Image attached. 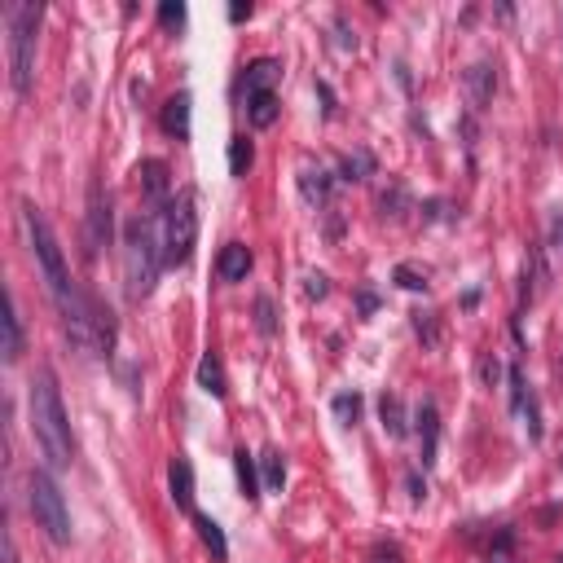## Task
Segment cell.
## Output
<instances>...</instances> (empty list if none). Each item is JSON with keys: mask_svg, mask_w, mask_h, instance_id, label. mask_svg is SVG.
I'll list each match as a JSON object with an SVG mask.
<instances>
[{"mask_svg": "<svg viewBox=\"0 0 563 563\" xmlns=\"http://www.w3.org/2000/svg\"><path fill=\"white\" fill-rule=\"evenodd\" d=\"M546 234H550V256L563 260V207H550V216H546Z\"/></svg>", "mask_w": 563, "mask_h": 563, "instance_id": "obj_25", "label": "cell"}, {"mask_svg": "<svg viewBox=\"0 0 563 563\" xmlns=\"http://www.w3.org/2000/svg\"><path fill=\"white\" fill-rule=\"evenodd\" d=\"M163 269V247L154 242L150 216H132L124 225V282H128V300L141 304L154 291Z\"/></svg>", "mask_w": 563, "mask_h": 563, "instance_id": "obj_2", "label": "cell"}, {"mask_svg": "<svg viewBox=\"0 0 563 563\" xmlns=\"http://www.w3.org/2000/svg\"><path fill=\"white\" fill-rule=\"evenodd\" d=\"M379 418H383V432H388L392 440H401L405 436V405H401V396H383L379 401Z\"/></svg>", "mask_w": 563, "mask_h": 563, "instance_id": "obj_20", "label": "cell"}, {"mask_svg": "<svg viewBox=\"0 0 563 563\" xmlns=\"http://www.w3.org/2000/svg\"><path fill=\"white\" fill-rule=\"evenodd\" d=\"M168 484H172V502L181 511H194V467L185 458H172L168 467Z\"/></svg>", "mask_w": 563, "mask_h": 563, "instance_id": "obj_9", "label": "cell"}, {"mask_svg": "<svg viewBox=\"0 0 563 563\" xmlns=\"http://www.w3.org/2000/svg\"><path fill=\"white\" fill-rule=\"evenodd\" d=\"M330 410H335V418L344 427H352L361 418V396L357 392H344V396H335V401H330Z\"/></svg>", "mask_w": 563, "mask_h": 563, "instance_id": "obj_24", "label": "cell"}, {"mask_svg": "<svg viewBox=\"0 0 563 563\" xmlns=\"http://www.w3.org/2000/svg\"><path fill=\"white\" fill-rule=\"evenodd\" d=\"M489 563H515V559H511V555H506V550H498V555H493Z\"/></svg>", "mask_w": 563, "mask_h": 563, "instance_id": "obj_34", "label": "cell"}, {"mask_svg": "<svg viewBox=\"0 0 563 563\" xmlns=\"http://www.w3.org/2000/svg\"><path fill=\"white\" fill-rule=\"evenodd\" d=\"M194 528H198V542L212 550L216 559L229 555V542H225V533H220V524L212 520V515H194Z\"/></svg>", "mask_w": 563, "mask_h": 563, "instance_id": "obj_19", "label": "cell"}, {"mask_svg": "<svg viewBox=\"0 0 563 563\" xmlns=\"http://www.w3.org/2000/svg\"><path fill=\"white\" fill-rule=\"evenodd\" d=\"M27 502H31V515H36V524L49 533L53 546L71 542V511H66V498H62L58 480H53L44 467H36L27 476Z\"/></svg>", "mask_w": 563, "mask_h": 563, "instance_id": "obj_4", "label": "cell"}, {"mask_svg": "<svg viewBox=\"0 0 563 563\" xmlns=\"http://www.w3.org/2000/svg\"><path fill=\"white\" fill-rule=\"evenodd\" d=\"M511 405H515V414L524 418L528 440H542V414H537V396H533V388H528V379H524L520 366H511Z\"/></svg>", "mask_w": 563, "mask_h": 563, "instance_id": "obj_6", "label": "cell"}, {"mask_svg": "<svg viewBox=\"0 0 563 563\" xmlns=\"http://www.w3.org/2000/svg\"><path fill=\"white\" fill-rule=\"evenodd\" d=\"M198 388L207 396H216V401H225L229 383H225V366H220L216 352H203V361H198Z\"/></svg>", "mask_w": 563, "mask_h": 563, "instance_id": "obj_12", "label": "cell"}, {"mask_svg": "<svg viewBox=\"0 0 563 563\" xmlns=\"http://www.w3.org/2000/svg\"><path fill=\"white\" fill-rule=\"evenodd\" d=\"M9 563H18V559H14V546H9Z\"/></svg>", "mask_w": 563, "mask_h": 563, "instance_id": "obj_35", "label": "cell"}, {"mask_svg": "<svg viewBox=\"0 0 563 563\" xmlns=\"http://www.w3.org/2000/svg\"><path fill=\"white\" fill-rule=\"evenodd\" d=\"M251 163H256V150H251V141H247V137H234V141H229V172H234V176H247Z\"/></svg>", "mask_w": 563, "mask_h": 563, "instance_id": "obj_22", "label": "cell"}, {"mask_svg": "<svg viewBox=\"0 0 563 563\" xmlns=\"http://www.w3.org/2000/svg\"><path fill=\"white\" fill-rule=\"evenodd\" d=\"M256 326H260L264 339L278 335V322H273V300H269V295H260V300H256Z\"/></svg>", "mask_w": 563, "mask_h": 563, "instance_id": "obj_26", "label": "cell"}, {"mask_svg": "<svg viewBox=\"0 0 563 563\" xmlns=\"http://www.w3.org/2000/svg\"><path fill=\"white\" fill-rule=\"evenodd\" d=\"M260 467H264V489L282 493V484H286V462H282L278 449H269V454L260 458Z\"/></svg>", "mask_w": 563, "mask_h": 563, "instance_id": "obj_23", "label": "cell"}, {"mask_svg": "<svg viewBox=\"0 0 563 563\" xmlns=\"http://www.w3.org/2000/svg\"><path fill=\"white\" fill-rule=\"evenodd\" d=\"M480 374H484V379H489V383H498V361H493V357H484V361H480Z\"/></svg>", "mask_w": 563, "mask_h": 563, "instance_id": "obj_32", "label": "cell"}, {"mask_svg": "<svg viewBox=\"0 0 563 563\" xmlns=\"http://www.w3.org/2000/svg\"><path fill=\"white\" fill-rule=\"evenodd\" d=\"M370 168H374L370 154H348V159H344V181H361Z\"/></svg>", "mask_w": 563, "mask_h": 563, "instance_id": "obj_28", "label": "cell"}, {"mask_svg": "<svg viewBox=\"0 0 563 563\" xmlns=\"http://www.w3.org/2000/svg\"><path fill=\"white\" fill-rule=\"evenodd\" d=\"M282 75V62L278 58H256L247 66V75H242V88L247 93H273V80Z\"/></svg>", "mask_w": 563, "mask_h": 563, "instance_id": "obj_10", "label": "cell"}, {"mask_svg": "<svg viewBox=\"0 0 563 563\" xmlns=\"http://www.w3.org/2000/svg\"><path fill=\"white\" fill-rule=\"evenodd\" d=\"M418 436H423V467H432L436 462V440H440V418H436L432 401L418 405Z\"/></svg>", "mask_w": 563, "mask_h": 563, "instance_id": "obj_14", "label": "cell"}, {"mask_svg": "<svg viewBox=\"0 0 563 563\" xmlns=\"http://www.w3.org/2000/svg\"><path fill=\"white\" fill-rule=\"evenodd\" d=\"M159 22L168 31H181L185 27V5H172V0H168V5H159Z\"/></svg>", "mask_w": 563, "mask_h": 563, "instance_id": "obj_30", "label": "cell"}, {"mask_svg": "<svg viewBox=\"0 0 563 563\" xmlns=\"http://www.w3.org/2000/svg\"><path fill=\"white\" fill-rule=\"evenodd\" d=\"M159 247H163V264H190L194 242H198V212H194V194H176L168 207H163L159 220Z\"/></svg>", "mask_w": 563, "mask_h": 563, "instance_id": "obj_5", "label": "cell"}, {"mask_svg": "<svg viewBox=\"0 0 563 563\" xmlns=\"http://www.w3.org/2000/svg\"><path fill=\"white\" fill-rule=\"evenodd\" d=\"M22 357V317H18V300L9 291V308H5V361L14 366Z\"/></svg>", "mask_w": 563, "mask_h": 563, "instance_id": "obj_17", "label": "cell"}, {"mask_svg": "<svg viewBox=\"0 0 563 563\" xmlns=\"http://www.w3.org/2000/svg\"><path fill=\"white\" fill-rule=\"evenodd\" d=\"M27 414H31V432H36V445L44 449L49 467H71L75 462V436L71 423H66V405L58 392V379L53 370H36L31 374V392H27Z\"/></svg>", "mask_w": 563, "mask_h": 563, "instance_id": "obj_1", "label": "cell"}, {"mask_svg": "<svg viewBox=\"0 0 563 563\" xmlns=\"http://www.w3.org/2000/svg\"><path fill=\"white\" fill-rule=\"evenodd\" d=\"M216 269H220V278H225V282H242L251 273V251L242 247V242H229V247L220 251Z\"/></svg>", "mask_w": 563, "mask_h": 563, "instance_id": "obj_13", "label": "cell"}, {"mask_svg": "<svg viewBox=\"0 0 563 563\" xmlns=\"http://www.w3.org/2000/svg\"><path fill=\"white\" fill-rule=\"evenodd\" d=\"M366 563H405V559H401V550H396L392 542H379V546L366 550Z\"/></svg>", "mask_w": 563, "mask_h": 563, "instance_id": "obj_29", "label": "cell"}, {"mask_svg": "<svg viewBox=\"0 0 563 563\" xmlns=\"http://www.w3.org/2000/svg\"><path fill=\"white\" fill-rule=\"evenodd\" d=\"M467 93H471V106H476V110L489 106V97H493V71L484 62L467 71Z\"/></svg>", "mask_w": 563, "mask_h": 563, "instance_id": "obj_18", "label": "cell"}, {"mask_svg": "<svg viewBox=\"0 0 563 563\" xmlns=\"http://www.w3.org/2000/svg\"><path fill=\"white\" fill-rule=\"evenodd\" d=\"M396 286H405V291H427V273H418L414 264H401V269H396Z\"/></svg>", "mask_w": 563, "mask_h": 563, "instance_id": "obj_27", "label": "cell"}, {"mask_svg": "<svg viewBox=\"0 0 563 563\" xmlns=\"http://www.w3.org/2000/svg\"><path fill=\"white\" fill-rule=\"evenodd\" d=\"M242 18H251V5H234V9H229V22H242Z\"/></svg>", "mask_w": 563, "mask_h": 563, "instance_id": "obj_33", "label": "cell"}, {"mask_svg": "<svg viewBox=\"0 0 563 563\" xmlns=\"http://www.w3.org/2000/svg\"><path fill=\"white\" fill-rule=\"evenodd\" d=\"M300 190H304V198L313 207H322V203H330V176L322 168H313V163H304L300 168Z\"/></svg>", "mask_w": 563, "mask_h": 563, "instance_id": "obj_16", "label": "cell"}, {"mask_svg": "<svg viewBox=\"0 0 563 563\" xmlns=\"http://www.w3.org/2000/svg\"><path fill=\"white\" fill-rule=\"evenodd\" d=\"M308 286H304V291H308V300H322V295L330 291V286H326V278H322V273H308V278H304Z\"/></svg>", "mask_w": 563, "mask_h": 563, "instance_id": "obj_31", "label": "cell"}, {"mask_svg": "<svg viewBox=\"0 0 563 563\" xmlns=\"http://www.w3.org/2000/svg\"><path fill=\"white\" fill-rule=\"evenodd\" d=\"M247 119H251V128L278 124V93H247Z\"/></svg>", "mask_w": 563, "mask_h": 563, "instance_id": "obj_15", "label": "cell"}, {"mask_svg": "<svg viewBox=\"0 0 563 563\" xmlns=\"http://www.w3.org/2000/svg\"><path fill=\"white\" fill-rule=\"evenodd\" d=\"M137 181H141V194L150 198V203H163L168 207V163L163 159H141L137 163Z\"/></svg>", "mask_w": 563, "mask_h": 563, "instance_id": "obj_8", "label": "cell"}, {"mask_svg": "<svg viewBox=\"0 0 563 563\" xmlns=\"http://www.w3.org/2000/svg\"><path fill=\"white\" fill-rule=\"evenodd\" d=\"M234 467H238V484H242V493H247L251 502L260 498V476H256V458L247 454V449H238L234 454Z\"/></svg>", "mask_w": 563, "mask_h": 563, "instance_id": "obj_21", "label": "cell"}, {"mask_svg": "<svg viewBox=\"0 0 563 563\" xmlns=\"http://www.w3.org/2000/svg\"><path fill=\"white\" fill-rule=\"evenodd\" d=\"M88 242H93L88 251H102L110 242V198L102 194V185L88 190Z\"/></svg>", "mask_w": 563, "mask_h": 563, "instance_id": "obj_7", "label": "cell"}, {"mask_svg": "<svg viewBox=\"0 0 563 563\" xmlns=\"http://www.w3.org/2000/svg\"><path fill=\"white\" fill-rule=\"evenodd\" d=\"M36 27L40 9L36 5H5V31H9V84L18 97L31 93V75H36Z\"/></svg>", "mask_w": 563, "mask_h": 563, "instance_id": "obj_3", "label": "cell"}, {"mask_svg": "<svg viewBox=\"0 0 563 563\" xmlns=\"http://www.w3.org/2000/svg\"><path fill=\"white\" fill-rule=\"evenodd\" d=\"M163 128H168L176 141H190V93L168 97V106H163Z\"/></svg>", "mask_w": 563, "mask_h": 563, "instance_id": "obj_11", "label": "cell"}]
</instances>
